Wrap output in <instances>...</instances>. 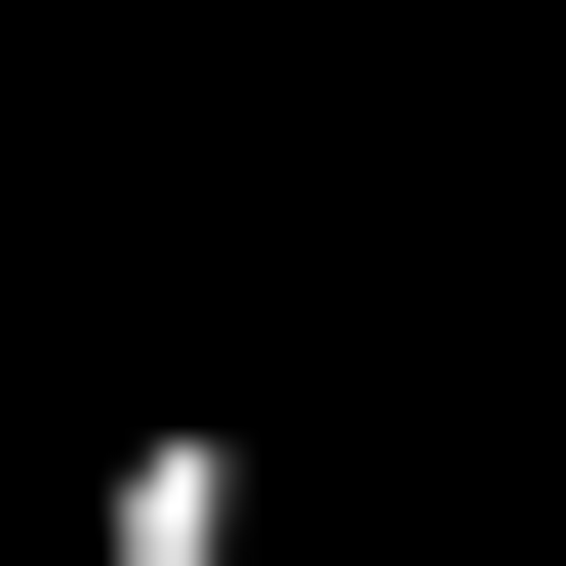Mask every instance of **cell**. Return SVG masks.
Returning a JSON list of instances; mask_svg holds the SVG:
<instances>
[{"label":"cell","instance_id":"obj_2","mask_svg":"<svg viewBox=\"0 0 566 566\" xmlns=\"http://www.w3.org/2000/svg\"><path fill=\"white\" fill-rule=\"evenodd\" d=\"M0 446H82V365H41V324H0Z\"/></svg>","mask_w":566,"mask_h":566},{"label":"cell","instance_id":"obj_1","mask_svg":"<svg viewBox=\"0 0 566 566\" xmlns=\"http://www.w3.org/2000/svg\"><path fill=\"white\" fill-rule=\"evenodd\" d=\"M82 566H283V485L202 446V405H122V446H82Z\"/></svg>","mask_w":566,"mask_h":566},{"label":"cell","instance_id":"obj_3","mask_svg":"<svg viewBox=\"0 0 566 566\" xmlns=\"http://www.w3.org/2000/svg\"><path fill=\"white\" fill-rule=\"evenodd\" d=\"M0 566H41V526H0Z\"/></svg>","mask_w":566,"mask_h":566}]
</instances>
